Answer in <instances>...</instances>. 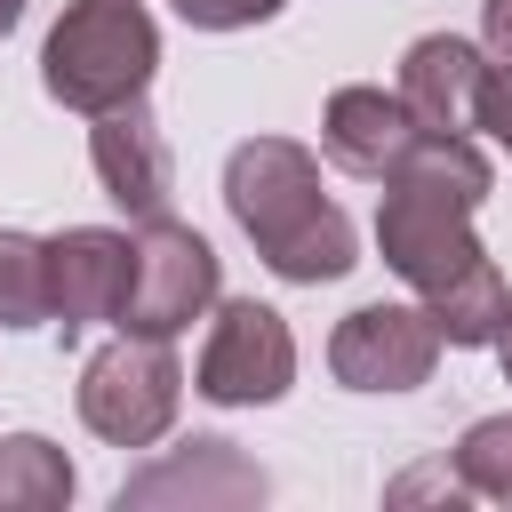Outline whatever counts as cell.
Returning <instances> with one entry per match:
<instances>
[{
  "label": "cell",
  "instance_id": "obj_21",
  "mask_svg": "<svg viewBox=\"0 0 512 512\" xmlns=\"http://www.w3.org/2000/svg\"><path fill=\"white\" fill-rule=\"evenodd\" d=\"M16 24H24V0H0V40H8Z\"/></svg>",
  "mask_w": 512,
  "mask_h": 512
},
{
  "label": "cell",
  "instance_id": "obj_15",
  "mask_svg": "<svg viewBox=\"0 0 512 512\" xmlns=\"http://www.w3.org/2000/svg\"><path fill=\"white\" fill-rule=\"evenodd\" d=\"M56 296H48V240L32 232H0V328H48Z\"/></svg>",
  "mask_w": 512,
  "mask_h": 512
},
{
  "label": "cell",
  "instance_id": "obj_18",
  "mask_svg": "<svg viewBox=\"0 0 512 512\" xmlns=\"http://www.w3.org/2000/svg\"><path fill=\"white\" fill-rule=\"evenodd\" d=\"M472 128H480L496 152H512V64H488V72H480V96H472Z\"/></svg>",
  "mask_w": 512,
  "mask_h": 512
},
{
  "label": "cell",
  "instance_id": "obj_11",
  "mask_svg": "<svg viewBox=\"0 0 512 512\" xmlns=\"http://www.w3.org/2000/svg\"><path fill=\"white\" fill-rule=\"evenodd\" d=\"M416 136H424V128L408 120V104H400L392 88H368V80H352V88H336V96L320 104V152H328L344 176H368V184H384Z\"/></svg>",
  "mask_w": 512,
  "mask_h": 512
},
{
  "label": "cell",
  "instance_id": "obj_20",
  "mask_svg": "<svg viewBox=\"0 0 512 512\" xmlns=\"http://www.w3.org/2000/svg\"><path fill=\"white\" fill-rule=\"evenodd\" d=\"M496 360H504V384H512V312H504V328H496Z\"/></svg>",
  "mask_w": 512,
  "mask_h": 512
},
{
  "label": "cell",
  "instance_id": "obj_17",
  "mask_svg": "<svg viewBox=\"0 0 512 512\" xmlns=\"http://www.w3.org/2000/svg\"><path fill=\"white\" fill-rule=\"evenodd\" d=\"M192 32H248V24H264V16H280L288 0H168Z\"/></svg>",
  "mask_w": 512,
  "mask_h": 512
},
{
  "label": "cell",
  "instance_id": "obj_6",
  "mask_svg": "<svg viewBox=\"0 0 512 512\" xmlns=\"http://www.w3.org/2000/svg\"><path fill=\"white\" fill-rule=\"evenodd\" d=\"M288 384H296V336H288V320L272 304H256V296L216 304V328H208L200 368H192V392L216 400V408H272Z\"/></svg>",
  "mask_w": 512,
  "mask_h": 512
},
{
  "label": "cell",
  "instance_id": "obj_8",
  "mask_svg": "<svg viewBox=\"0 0 512 512\" xmlns=\"http://www.w3.org/2000/svg\"><path fill=\"white\" fill-rule=\"evenodd\" d=\"M88 160H96V184L144 224V216H168V192H176V152H168V136H160V120H152V104L136 96V104H112V112H96V128H88Z\"/></svg>",
  "mask_w": 512,
  "mask_h": 512
},
{
  "label": "cell",
  "instance_id": "obj_7",
  "mask_svg": "<svg viewBox=\"0 0 512 512\" xmlns=\"http://www.w3.org/2000/svg\"><path fill=\"white\" fill-rule=\"evenodd\" d=\"M328 368L344 392H416L440 368V328L424 304H360L336 320Z\"/></svg>",
  "mask_w": 512,
  "mask_h": 512
},
{
  "label": "cell",
  "instance_id": "obj_5",
  "mask_svg": "<svg viewBox=\"0 0 512 512\" xmlns=\"http://www.w3.org/2000/svg\"><path fill=\"white\" fill-rule=\"evenodd\" d=\"M224 288L216 248L176 224V216H144V232L128 240V296H120V328L136 336H184Z\"/></svg>",
  "mask_w": 512,
  "mask_h": 512
},
{
  "label": "cell",
  "instance_id": "obj_1",
  "mask_svg": "<svg viewBox=\"0 0 512 512\" xmlns=\"http://www.w3.org/2000/svg\"><path fill=\"white\" fill-rule=\"evenodd\" d=\"M224 208L256 240V256L280 280H296V288L344 280L360 264V232L320 192V160L296 136H248V144H232V160H224Z\"/></svg>",
  "mask_w": 512,
  "mask_h": 512
},
{
  "label": "cell",
  "instance_id": "obj_10",
  "mask_svg": "<svg viewBox=\"0 0 512 512\" xmlns=\"http://www.w3.org/2000/svg\"><path fill=\"white\" fill-rule=\"evenodd\" d=\"M264 496H272L264 464H248L232 440H184L160 464L120 480V512L128 504H264Z\"/></svg>",
  "mask_w": 512,
  "mask_h": 512
},
{
  "label": "cell",
  "instance_id": "obj_9",
  "mask_svg": "<svg viewBox=\"0 0 512 512\" xmlns=\"http://www.w3.org/2000/svg\"><path fill=\"white\" fill-rule=\"evenodd\" d=\"M48 296H56V328L80 336L96 320H120L128 296V232L112 224H72L48 240Z\"/></svg>",
  "mask_w": 512,
  "mask_h": 512
},
{
  "label": "cell",
  "instance_id": "obj_2",
  "mask_svg": "<svg viewBox=\"0 0 512 512\" xmlns=\"http://www.w3.org/2000/svg\"><path fill=\"white\" fill-rule=\"evenodd\" d=\"M496 168L472 136H416L400 152V168L384 176V200H376V248L384 264L424 296L440 280H456L480 240H472V208L488 200Z\"/></svg>",
  "mask_w": 512,
  "mask_h": 512
},
{
  "label": "cell",
  "instance_id": "obj_16",
  "mask_svg": "<svg viewBox=\"0 0 512 512\" xmlns=\"http://www.w3.org/2000/svg\"><path fill=\"white\" fill-rule=\"evenodd\" d=\"M448 472L464 480V496L512 504V416H480V424L456 440V464H448Z\"/></svg>",
  "mask_w": 512,
  "mask_h": 512
},
{
  "label": "cell",
  "instance_id": "obj_19",
  "mask_svg": "<svg viewBox=\"0 0 512 512\" xmlns=\"http://www.w3.org/2000/svg\"><path fill=\"white\" fill-rule=\"evenodd\" d=\"M480 48L488 64H512V0H480Z\"/></svg>",
  "mask_w": 512,
  "mask_h": 512
},
{
  "label": "cell",
  "instance_id": "obj_3",
  "mask_svg": "<svg viewBox=\"0 0 512 512\" xmlns=\"http://www.w3.org/2000/svg\"><path fill=\"white\" fill-rule=\"evenodd\" d=\"M160 72V32L144 16V0H72L56 16V32L40 40V88L64 112H112L136 104Z\"/></svg>",
  "mask_w": 512,
  "mask_h": 512
},
{
  "label": "cell",
  "instance_id": "obj_14",
  "mask_svg": "<svg viewBox=\"0 0 512 512\" xmlns=\"http://www.w3.org/2000/svg\"><path fill=\"white\" fill-rule=\"evenodd\" d=\"M72 456L40 432H8L0 440V512H64L72 504Z\"/></svg>",
  "mask_w": 512,
  "mask_h": 512
},
{
  "label": "cell",
  "instance_id": "obj_12",
  "mask_svg": "<svg viewBox=\"0 0 512 512\" xmlns=\"http://www.w3.org/2000/svg\"><path fill=\"white\" fill-rule=\"evenodd\" d=\"M480 72H488V48L456 40V32H424L408 56H400V104L424 136H472V96H480Z\"/></svg>",
  "mask_w": 512,
  "mask_h": 512
},
{
  "label": "cell",
  "instance_id": "obj_4",
  "mask_svg": "<svg viewBox=\"0 0 512 512\" xmlns=\"http://www.w3.org/2000/svg\"><path fill=\"white\" fill-rule=\"evenodd\" d=\"M184 408V368L168 352V336H136L120 328L104 352H88L80 368V424L112 448H152Z\"/></svg>",
  "mask_w": 512,
  "mask_h": 512
},
{
  "label": "cell",
  "instance_id": "obj_13",
  "mask_svg": "<svg viewBox=\"0 0 512 512\" xmlns=\"http://www.w3.org/2000/svg\"><path fill=\"white\" fill-rule=\"evenodd\" d=\"M424 312H432L440 344H456V352H480V344H496V328H504V312H512V288H504L496 256L480 248V256H472L456 280L424 288Z\"/></svg>",
  "mask_w": 512,
  "mask_h": 512
}]
</instances>
